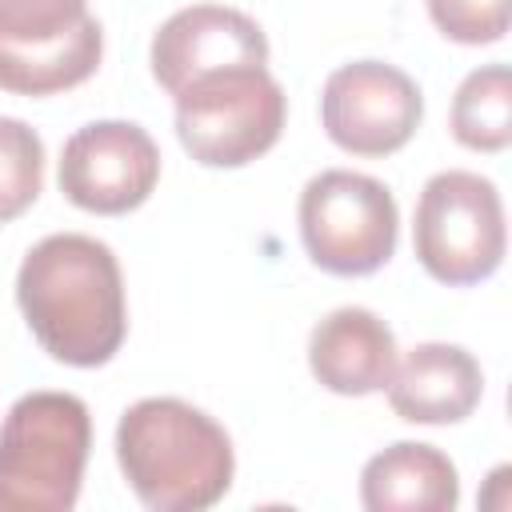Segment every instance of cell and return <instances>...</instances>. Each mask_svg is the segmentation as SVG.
Returning a JSON list of instances; mask_svg holds the SVG:
<instances>
[{
	"instance_id": "cell-1",
	"label": "cell",
	"mask_w": 512,
	"mask_h": 512,
	"mask_svg": "<svg viewBox=\"0 0 512 512\" xmlns=\"http://www.w3.org/2000/svg\"><path fill=\"white\" fill-rule=\"evenodd\" d=\"M16 304L40 348L72 368L108 364L128 336L120 260L84 232H52L24 252Z\"/></svg>"
},
{
	"instance_id": "cell-2",
	"label": "cell",
	"mask_w": 512,
	"mask_h": 512,
	"mask_svg": "<svg viewBox=\"0 0 512 512\" xmlns=\"http://www.w3.org/2000/svg\"><path fill=\"white\" fill-rule=\"evenodd\" d=\"M116 460L152 512H204L224 500L236 472L228 432L180 396H144L116 424Z\"/></svg>"
},
{
	"instance_id": "cell-3",
	"label": "cell",
	"mask_w": 512,
	"mask_h": 512,
	"mask_svg": "<svg viewBox=\"0 0 512 512\" xmlns=\"http://www.w3.org/2000/svg\"><path fill=\"white\" fill-rule=\"evenodd\" d=\"M92 448L88 404L28 392L0 424V512H72Z\"/></svg>"
},
{
	"instance_id": "cell-4",
	"label": "cell",
	"mask_w": 512,
	"mask_h": 512,
	"mask_svg": "<svg viewBox=\"0 0 512 512\" xmlns=\"http://www.w3.org/2000/svg\"><path fill=\"white\" fill-rule=\"evenodd\" d=\"M176 136L204 168H244L264 156L288 120V96L264 68H224L184 84L176 96Z\"/></svg>"
},
{
	"instance_id": "cell-5",
	"label": "cell",
	"mask_w": 512,
	"mask_h": 512,
	"mask_svg": "<svg viewBox=\"0 0 512 512\" xmlns=\"http://www.w3.org/2000/svg\"><path fill=\"white\" fill-rule=\"evenodd\" d=\"M412 248L424 272L448 288L488 280L508 248L500 188L464 168L428 176L416 200Z\"/></svg>"
},
{
	"instance_id": "cell-6",
	"label": "cell",
	"mask_w": 512,
	"mask_h": 512,
	"mask_svg": "<svg viewBox=\"0 0 512 512\" xmlns=\"http://www.w3.org/2000/svg\"><path fill=\"white\" fill-rule=\"evenodd\" d=\"M300 240L316 268L332 276H372L396 252L400 212L376 176L328 168L300 192Z\"/></svg>"
},
{
	"instance_id": "cell-7",
	"label": "cell",
	"mask_w": 512,
	"mask_h": 512,
	"mask_svg": "<svg viewBox=\"0 0 512 512\" xmlns=\"http://www.w3.org/2000/svg\"><path fill=\"white\" fill-rule=\"evenodd\" d=\"M424 120L420 84L384 60L340 64L320 88V124L328 140L352 156L400 152Z\"/></svg>"
},
{
	"instance_id": "cell-8",
	"label": "cell",
	"mask_w": 512,
	"mask_h": 512,
	"mask_svg": "<svg viewBox=\"0 0 512 512\" xmlns=\"http://www.w3.org/2000/svg\"><path fill=\"white\" fill-rule=\"evenodd\" d=\"M160 180V148L132 120H92L64 140L60 192L96 216L140 208Z\"/></svg>"
},
{
	"instance_id": "cell-9",
	"label": "cell",
	"mask_w": 512,
	"mask_h": 512,
	"mask_svg": "<svg viewBox=\"0 0 512 512\" xmlns=\"http://www.w3.org/2000/svg\"><path fill=\"white\" fill-rule=\"evenodd\" d=\"M156 84L176 96L184 84L224 72V68H264L268 64V36L264 28L228 4H192L172 12L148 48Z\"/></svg>"
},
{
	"instance_id": "cell-10",
	"label": "cell",
	"mask_w": 512,
	"mask_h": 512,
	"mask_svg": "<svg viewBox=\"0 0 512 512\" xmlns=\"http://www.w3.org/2000/svg\"><path fill=\"white\" fill-rule=\"evenodd\" d=\"M388 404L408 424H460L484 396L480 360L448 340L412 344L388 376Z\"/></svg>"
},
{
	"instance_id": "cell-11",
	"label": "cell",
	"mask_w": 512,
	"mask_h": 512,
	"mask_svg": "<svg viewBox=\"0 0 512 512\" xmlns=\"http://www.w3.org/2000/svg\"><path fill=\"white\" fill-rule=\"evenodd\" d=\"M400 348L392 328L360 304L332 308L308 336V368L336 396L380 392L392 376Z\"/></svg>"
},
{
	"instance_id": "cell-12",
	"label": "cell",
	"mask_w": 512,
	"mask_h": 512,
	"mask_svg": "<svg viewBox=\"0 0 512 512\" xmlns=\"http://www.w3.org/2000/svg\"><path fill=\"white\" fill-rule=\"evenodd\" d=\"M360 504L368 512H452L460 504L456 464L420 440H396L360 472Z\"/></svg>"
},
{
	"instance_id": "cell-13",
	"label": "cell",
	"mask_w": 512,
	"mask_h": 512,
	"mask_svg": "<svg viewBox=\"0 0 512 512\" xmlns=\"http://www.w3.org/2000/svg\"><path fill=\"white\" fill-rule=\"evenodd\" d=\"M104 56V28L84 16L72 32L36 48H0V88L16 96H52L84 84Z\"/></svg>"
},
{
	"instance_id": "cell-14",
	"label": "cell",
	"mask_w": 512,
	"mask_h": 512,
	"mask_svg": "<svg viewBox=\"0 0 512 512\" xmlns=\"http://www.w3.org/2000/svg\"><path fill=\"white\" fill-rule=\"evenodd\" d=\"M452 136L472 152H504L512 144L508 64H484L460 80L452 96Z\"/></svg>"
},
{
	"instance_id": "cell-15",
	"label": "cell",
	"mask_w": 512,
	"mask_h": 512,
	"mask_svg": "<svg viewBox=\"0 0 512 512\" xmlns=\"http://www.w3.org/2000/svg\"><path fill=\"white\" fill-rule=\"evenodd\" d=\"M44 188V140L16 116H0V224L24 216Z\"/></svg>"
},
{
	"instance_id": "cell-16",
	"label": "cell",
	"mask_w": 512,
	"mask_h": 512,
	"mask_svg": "<svg viewBox=\"0 0 512 512\" xmlns=\"http://www.w3.org/2000/svg\"><path fill=\"white\" fill-rule=\"evenodd\" d=\"M88 0H0V48H36L72 32Z\"/></svg>"
},
{
	"instance_id": "cell-17",
	"label": "cell",
	"mask_w": 512,
	"mask_h": 512,
	"mask_svg": "<svg viewBox=\"0 0 512 512\" xmlns=\"http://www.w3.org/2000/svg\"><path fill=\"white\" fill-rule=\"evenodd\" d=\"M440 36L456 44H496L508 32L512 0H424Z\"/></svg>"
}]
</instances>
